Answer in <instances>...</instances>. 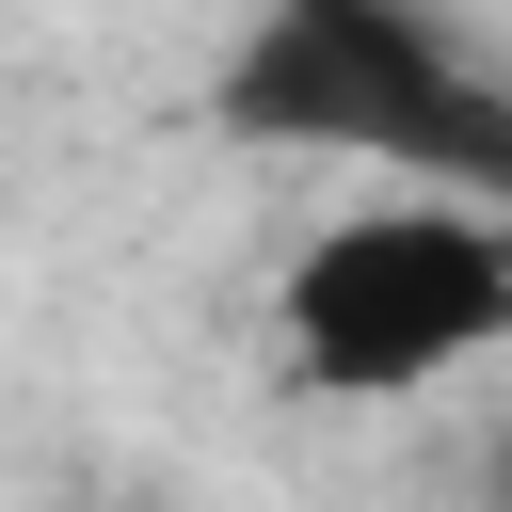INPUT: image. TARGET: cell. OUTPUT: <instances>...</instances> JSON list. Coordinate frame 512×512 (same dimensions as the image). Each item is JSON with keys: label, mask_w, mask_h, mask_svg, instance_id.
Returning <instances> with one entry per match:
<instances>
[{"label": "cell", "mask_w": 512, "mask_h": 512, "mask_svg": "<svg viewBox=\"0 0 512 512\" xmlns=\"http://www.w3.org/2000/svg\"><path fill=\"white\" fill-rule=\"evenodd\" d=\"M208 128L272 160H368L384 192L512 224V80L432 0H256L208 64Z\"/></svg>", "instance_id": "1"}, {"label": "cell", "mask_w": 512, "mask_h": 512, "mask_svg": "<svg viewBox=\"0 0 512 512\" xmlns=\"http://www.w3.org/2000/svg\"><path fill=\"white\" fill-rule=\"evenodd\" d=\"M272 336L320 400H416L512 336V224L448 192H368L272 272Z\"/></svg>", "instance_id": "2"}, {"label": "cell", "mask_w": 512, "mask_h": 512, "mask_svg": "<svg viewBox=\"0 0 512 512\" xmlns=\"http://www.w3.org/2000/svg\"><path fill=\"white\" fill-rule=\"evenodd\" d=\"M480 496H496V512H512V448H496V464H480Z\"/></svg>", "instance_id": "3"}]
</instances>
